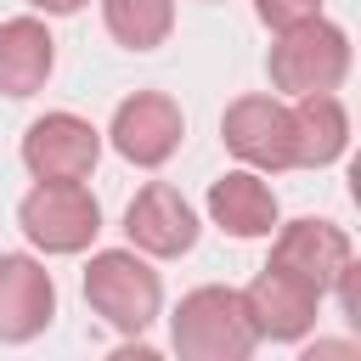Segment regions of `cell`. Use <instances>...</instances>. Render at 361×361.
Returning <instances> with one entry per match:
<instances>
[{
	"instance_id": "1",
	"label": "cell",
	"mask_w": 361,
	"mask_h": 361,
	"mask_svg": "<svg viewBox=\"0 0 361 361\" xmlns=\"http://www.w3.org/2000/svg\"><path fill=\"white\" fill-rule=\"evenodd\" d=\"M169 344L180 361H254L259 333H254L237 288L203 282V288L180 293V305L169 310Z\"/></svg>"
},
{
	"instance_id": "2",
	"label": "cell",
	"mask_w": 361,
	"mask_h": 361,
	"mask_svg": "<svg viewBox=\"0 0 361 361\" xmlns=\"http://www.w3.org/2000/svg\"><path fill=\"white\" fill-rule=\"evenodd\" d=\"M355 68V45L350 34L322 11L288 34L271 39L265 51V73H271V96L293 102V96H322V90H338Z\"/></svg>"
},
{
	"instance_id": "3",
	"label": "cell",
	"mask_w": 361,
	"mask_h": 361,
	"mask_svg": "<svg viewBox=\"0 0 361 361\" xmlns=\"http://www.w3.org/2000/svg\"><path fill=\"white\" fill-rule=\"evenodd\" d=\"M85 305L124 338H141L164 316V276L152 271L147 254L124 248H96L85 259Z\"/></svg>"
},
{
	"instance_id": "4",
	"label": "cell",
	"mask_w": 361,
	"mask_h": 361,
	"mask_svg": "<svg viewBox=\"0 0 361 361\" xmlns=\"http://www.w3.org/2000/svg\"><path fill=\"white\" fill-rule=\"evenodd\" d=\"M17 231L28 237L34 254L68 259L102 237V203L85 180H34L17 203Z\"/></svg>"
},
{
	"instance_id": "5",
	"label": "cell",
	"mask_w": 361,
	"mask_h": 361,
	"mask_svg": "<svg viewBox=\"0 0 361 361\" xmlns=\"http://www.w3.org/2000/svg\"><path fill=\"white\" fill-rule=\"evenodd\" d=\"M271 265L305 276V282L322 288V293H338L344 310H355V243H350L344 226L316 220V214L276 226V231H271Z\"/></svg>"
},
{
	"instance_id": "6",
	"label": "cell",
	"mask_w": 361,
	"mask_h": 361,
	"mask_svg": "<svg viewBox=\"0 0 361 361\" xmlns=\"http://www.w3.org/2000/svg\"><path fill=\"white\" fill-rule=\"evenodd\" d=\"M102 141L135 169H164L186 141V113L169 90H135L113 107V124L102 130Z\"/></svg>"
},
{
	"instance_id": "7",
	"label": "cell",
	"mask_w": 361,
	"mask_h": 361,
	"mask_svg": "<svg viewBox=\"0 0 361 361\" xmlns=\"http://www.w3.org/2000/svg\"><path fill=\"white\" fill-rule=\"evenodd\" d=\"M220 141L243 169H259V175L293 169V118H288V102L271 90H248V96L226 102Z\"/></svg>"
},
{
	"instance_id": "8",
	"label": "cell",
	"mask_w": 361,
	"mask_h": 361,
	"mask_svg": "<svg viewBox=\"0 0 361 361\" xmlns=\"http://www.w3.org/2000/svg\"><path fill=\"white\" fill-rule=\"evenodd\" d=\"M102 130L68 107L56 113H39L28 130H23V169L34 180H90V169L102 164Z\"/></svg>"
},
{
	"instance_id": "9",
	"label": "cell",
	"mask_w": 361,
	"mask_h": 361,
	"mask_svg": "<svg viewBox=\"0 0 361 361\" xmlns=\"http://www.w3.org/2000/svg\"><path fill=\"white\" fill-rule=\"evenodd\" d=\"M237 293H243V310H248L254 333L271 338V344H305L316 333V316H322V299H327L322 288H310L305 276H293V271H282L271 259Z\"/></svg>"
},
{
	"instance_id": "10",
	"label": "cell",
	"mask_w": 361,
	"mask_h": 361,
	"mask_svg": "<svg viewBox=\"0 0 361 361\" xmlns=\"http://www.w3.org/2000/svg\"><path fill=\"white\" fill-rule=\"evenodd\" d=\"M197 231H203L197 209L169 180H147L130 197V209H124V237L147 259H180V254H192L197 248Z\"/></svg>"
},
{
	"instance_id": "11",
	"label": "cell",
	"mask_w": 361,
	"mask_h": 361,
	"mask_svg": "<svg viewBox=\"0 0 361 361\" xmlns=\"http://www.w3.org/2000/svg\"><path fill=\"white\" fill-rule=\"evenodd\" d=\"M56 322V282L39 254H0V344H34Z\"/></svg>"
},
{
	"instance_id": "12",
	"label": "cell",
	"mask_w": 361,
	"mask_h": 361,
	"mask_svg": "<svg viewBox=\"0 0 361 361\" xmlns=\"http://www.w3.org/2000/svg\"><path fill=\"white\" fill-rule=\"evenodd\" d=\"M203 209H209V220H214L226 237H237V243L271 237V231L282 226V203H276L271 180H265L259 169H243V164L209 180V197H203Z\"/></svg>"
},
{
	"instance_id": "13",
	"label": "cell",
	"mask_w": 361,
	"mask_h": 361,
	"mask_svg": "<svg viewBox=\"0 0 361 361\" xmlns=\"http://www.w3.org/2000/svg\"><path fill=\"white\" fill-rule=\"evenodd\" d=\"M56 73V39L45 28V17H6L0 23V96L28 102L51 85Z\"/></svg>"
},
{
	"instance_id": "14",
	"label": "cell",
	"mask_w": 361,
	"mask_h": 361,
	"mask_svg": "<svg viewBox=\"0 0 361 361\" xmlns=\"http://www.w3.org/2000/svg\"><path fill=\"white\" fill-rule=\"evenodd\" d=\"M288 118H293V169H333L350 152V107L338 102V90L293 96Z\"/></svg>"
},
{
	"instance_id": "15",
	"label": "cell",
	"mask_w": 361,
	"mask_h": 361,
	"mask_svg": "<svg viewBox=\"0 0 361 361\" xmlns=\"http://www.w3.org/2000/svg\"><path fill=\"white\" fill-rule=\"evenodd\" d=\"M102 28L124 51H158L175 34V0H102Z\"/></svg>"
},
{
	"instance_id": "16",
	"label": "cell",
	"mask_w": 361,
	"mask_h": 361,
	"mask_svg": "<svg viewBox=\"0 0 361 361\" xmlns=\"http://www.w3.org/2000/svg\"><path fill=\"white\" fill-rule=\"evenodd\" d=\"M254 17L271 28V34H288L310 17H322V0H254Z\"/></svg>"
},
{
	"instance_id": "17",
	"label": "cell",
	"mask_w": 361,
	"mask_h": 361,
	"mask_svg": "<svg viewBox=\"0 0 361 361\" xmlns=\"http://www.w3.org/2000/svg\"><path fill=\"white\" fill-rule=\"evenodd\" d=\"M299 361H361V344L355 338H338V333H310Z\"/></svg>"
},
{
	"instance_id": "18",
	"label": "cell",
	"mask_w": 361,
	"mask_h": 361,
	"mask_svg": "<svg viewBox=\"0 0 361 361\" xmlns=\"http://www.w3.org/2000/svg\"><path fill=\"white\" fill-rule=\"evenodd\" d=\"M102 361H164L152 344H141V338H130V344H118V350H107Z\"/></svg>"
},
{
	"instance_id": "19",
	"label": "cell",
	"mask_w": 361,
	"mask_h": 361,
	"mask_svg": "<svg viewBox=\"0 0 361 361\" xmlns=\"http://www.w3.org/2000/svg\"><path fill=\"white\" fill-rule=\"evenodd\" d=\"M34 6V17H73V11H85L90 0H28Z\"/></svg>"
},
{
	"instance_id": "20",
	"label": "cell",
	"mask_w": 361,
	"mask_h": 361,
	"mask_svg": "<svg viewBox=\"0 0 361 361\" xmlns=\"http://www.w3.org/2000/svg\"><path fill=\"white\" fill-rule=\"evenodd\" d=\"M209 6H214V0H209Z\"/></svg>"
}]
</instances>
